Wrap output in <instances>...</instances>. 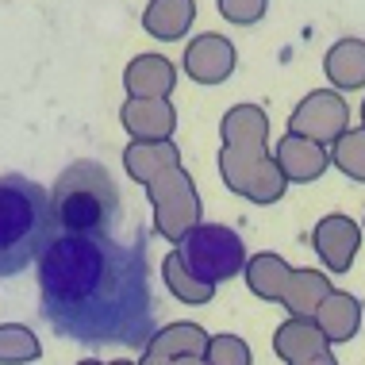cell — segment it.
Segmentation results:
<instances>
[{
    "mask_svg": "<svg viewBox=\"0 0 365 365\" xmlns=\"http://www.w3.org/2000/svg\"><path fill=\"white\" fill-rule=\"evenodd\" d=\"M38 312L54 334L88 350H143L158 327L143 231L135 242L54 235L38 258Z\"/></svg>",
    "mask_w": 365,
    "mask_h": 365,
    "instance_id": "6da1fadb",
    "label": "cell"
},
{
    "mask_svg": "<svg viewBox=\"0 0 365 365\" xmlns=\"http://www.w3.org/2000/svg\"><path fill=\"white\" fill-rule=\"evenodd\" d=\"M51 192L24 173L0 177V277H16L54 242Z\"/></svg>",
    "mask_w": 365,
    "mask_h": 365,
    "instance_id": "7a4b0ae2",
    "label": "cell"
},
{
    "mask_svg": "<svg viewBox=\"0 0 365 365\" xmlns=\"http://www.w3.org/2000/svg\"><path fill=\"white\" fill-rule=\"evenodd\" d=\"M51 208L58 235H108L123 212L120 189L101 162H73L58 173Z\"/></svg>",
    "mask_w": 365,
    "mask_h": 365,
    "instance_id": "3957f363",
    "label": "cell"
},
{
    "mask_svg": "<svg viewBox=\"0 0 365 365\" xmlns=\"http://www.w3.org/2000/svg\"><path fill=\"white\" fill-rule=\"evenodd\" d=\"M181 258L196 281L215 284V281H227L242 269V242L227 227L204 223V227H192L181 239Z\"/></svg>",
    "mask_w": 365,
    "mask_h": 365,
    "instance_id": "277c9868",
    "label": "cell"
}]
</instances>
